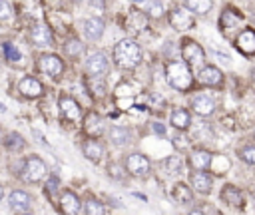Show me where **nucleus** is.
I'll list each match as a JSON object with an SVG mask.
<instances>
[{"instance_id": "473e14b6", "label": "nucleus", "mask_w": 255, "mask_h": 215, "mask_svg": "<svg viewBox=\"0 0 255 215\" xmlns=\"http://www.w3.org/2000/svg\"><path fill=\"white\" fill-rule=\"evenodd\" d=\"M2 50H4V56H6L8 62H16V60L20 58V52H18L10 42H4V44H2Z\"/></svg>"}, {"instance_id": "cd10ccee", "label": "nucleus", "mask_w": 255, "mask_h": 215, "mask_svg": "<svg viewBox=\"0 0 255 215\" xmlns=\"http://www.w3.org/2000/svg\"><path fill=\"white\" fill-rule=\"evenodd\" d=\"M2 141H4L6 149H10V151H22V149L26 147V141H24V137H22L20 133H16V131H10V133H6V137H4Z\"/></svg>"}, {"instance_id": "9b49d317", "label": "nucleus", "mask_w": 255, "mask_h": 215, "mask_svg": "<svg viewBox=\"0 0 255 215\" xmlns=\"http://www.w3.org/2000/svg\"><path fill=\"white\" fill-rule=\"evenodd\" d=\"M197 82L207 88H219L223 84V74L217 66H201L197 72Z\"/></svg>"}, {"instance_id": "a19ab883", "label": "nucleus", "mask_w": 255, "mask_h": 215, "mask_svg": "<svg viewBox=\"0 0 255 215\" xmlns=\"http://www.w3.org/2000/svg\"><path fill=\"white\" fill-rule=\"evenodd\" d=\"M0 139H2V129H0Z\"/></svg>"}, {"instance_id": "c756f323", "label": "nucleus", "mask_w": 255, "mask_h": 215, "mask_svg": "<svg viewBox=\"0 0 255 215\" xmlns=\"http://www.w3.org/2000/svg\"><path fill=\"white\" fill-rule=\"evenodd\" d=\"M64 52H66L70 58L78 60V58L84 54V44H82L80 40H70V42L64 44Z\"/></svg>"}, {"instance_id": "1a4fd4ad", "label": "nucleus", "mask_w": 255, "mask_h": 215, "mask_svg": "<svg viewBox=\"0 0 255 215\" xmlns=\"http://www.w3.org/2000/svg\"><path fill=\"white\" fill-rule=\"evenodd\" d=\"M108 70H110V62L104 52H94L86 58V72L92 78H102Z\"/></svg>"}, {"instance_id": "bb28decb", "label": "nucleus", "mask_w": 255, "mask_h": 215, "mask_svg": "<svg viewBox=\"0 0 255 215\" xmlns=\"http://www.w3.org/2000/svg\"><path fill=\"white\" fill-rule=\"evenodd\" d=\"M84 213L86 215H106V207L98 197L88 195L84 201Z\"/></svg>"}, {"instance_id": "79ce46f5", "label": "nucleus", "mask_w": 255, "mask_h": 215, "mask_svg": "<svg viewBox=\"0 0 255 215\" xmlns=\"http://www.w3.org/2000/svg\"><path fill=\"white\" fill-rule=\"evenodd\" d=\"M253 137H255V131H253Z\"/></svg>"}, {"instance_id": "c85d7f7f", "label": "nucleus", "mask_w": 255, "mask_h": 215, "mask_svg": "<svg viewBox=\"0 0 255 215\" xmlns=\"http://www.w3.org/2000/svg\"><path fill=\"white\" fill-rule=\"evenodd\" d=\"M185 8L195 14H207L213 8V0H185Z\"/></svg>"}, {"instance_id": "20e7f679", "label": "nucleus", "mask_w": 255, "mask_h": 215, "mask_svg": "<svg viewBox=\"0 0 255 215\" xmlns=\"http://www.w3.org/2000/svg\"><path fill=\"white\" fill-rule=\"evenodd\" d=\"M58 108H60V117L62 121L70 123V125H80L82 119H84V113H82V106L68 94H62L58 98Z\"/></svg>"}, {"instance_id": "f8f14e48", "label": "nucleus", "mask_w": 255, "mask_h": 215, "mask_svg": "<svg viewBox=\"0 0 255 215\" xmlns=\"http://www.w3.org/2000/svg\"><path fill=\"white\" fill-rule=\"evenodd\" d=\"M82 129H84V133L88 137H96L98 139L104 133V119H102V115L96 113V111H88L84 115V119H82Z\"/></svg>"}, {"instance_id": "9d476101", "label": "nucleus", "mask_w": 255, "mask_h": 215, "mask_svg": "<svg viewBox=\"0 0 255 215\" xmlns=\"http://www.w3.org/2000/svg\"><path fill=\"white\" fill-rule=\"evenodd\" d=\"M18 92H20L24 98H28V100H38V98L44 96V86H42V82H40L38 78H34V76H24V78L18 82Z\"/></svg>"}, {"instance_id": "58836bf2", "label": "nucleus", "mask_w": 255, "mask_h": 215, "mask_svg": "<svg viewBox=\"0 0 255 215\" xmlns=\"http://www.w3.org/2000/svg\"><path fill=\"white\" fill-rule=\"evenodd\" d=\"M2 197H4V185L0 183V201H2Z\"/></svg>"}, {"instance_id": "393cba45", "label": "nucleus", "mask_w": 255, "mask_h": 215, "mask_svg": "<svg viewBox=\"0 0 255 215\" xmlns=\"http://www.w3.org/2000/svg\"><path fill=\"white\" fill-rule=\"evenodd\" d=\"M171 195H173V199H175L177 203H181V205L193 201V189H191L187 183H183V181H177V183L173 185Z\"/></svg>"}, {"instance_id": "f257e3e1", "label": "nucleus", "mask_w": 255, "mask_h": 215, "mask_svg": "<svg viewBox=\"0 0 255 215\" xmlns=\"http://www.w3.org/2000/svg\"><path fill=\"white\" fill-rule=\"evenodd\" d=\"M141 58H143V52H141L139 44L131 38H124L114 46V64L120 70L128 72V70L137 68Z\"/></svg>"}, {"instance_id": "0eeeda50", "label": "nucleus", "mask_w": 255, "mask_h": 215, "mask_svg": "<svg viewBox=\"0 0 255 215\" xmlns=\"http://www.w3.org/2000/svg\"><path fill=\"white\" fill-rule=\"evenodd\" d=\"M181 58L189 68H201L205 62V52L195 40H183L181 42Z\"/></svg>"}, {"instance_id": "4be33fe9", "label": "nucleus", "mask_w": 255, "mask_h": 215, "mask_svg": "<svg viewBox=\"0 0 255 215\" xmlns=\"http://www.w3.org/2000/svg\"><path fill=\"white\" fill-rule=\"evenodd\" d=\"M8 205L12 211H28L30 205H32V197L28 191H22V189H14L10 195H8Z\"/></svg>"}, {"instance_id": "7ed1b4c3", "label": "nucleus", "mask_w": 255, "mask_h": 215, "mask_svg": "<svg viewBox=\"0 0 255 215\" xmlns=\"http://www.w3.org/2000/svg\"><path fill=\"white\" fill-rule=\"evenodd\" d=\"M48 175V165L44 163L42 157L38 155H28L22 163V169H20V177L26 181V183H38L42 181L44 177Z\"/></svg>"}, {"instance_id": "7c9ffc66", "label": "nucleus", "mask_w": 255, "mask_h": 215, "mask_svg": "<svg viewBox=\"0 0 255 215\" xmlns=\"http://www.w3.org/2000/svg\"><path fill=\"white\" fill-rule=\"evenodd\" d=\"M163 167L167 173H179L183 169V159L181 155H169L165 161H163Z\"/></svg>"}, {"instance_id": "4c0bfd02", "label": "nucleus", "mask_w": 255, "mask_h": 215, "mask_svg": "<svg viewBox=\"0 0 255 215\" xmlns=\"http://www.w3.org/2000/svg\"><path fill=\"white\" fill-rule=\"evenodd\" d=\"M187 215H205L203 211H199V209H195V211H191V213H187Z\"/></svg>"}, {"instance_id": "dca6fc26", "label": "nucleus", "mask_w": 255, "mask_h": 215, "mask_svg": "<svg viewBox=\"0 0 255 215\" xmlns=\"http://www.w3.org/2000/svg\"><path fill=\"white\" fill-rule=\"evenodd\" d=\"M235 48L243 54V56H253L255 54V30L253 28H245L237 34L235 38Z\"/></svg>"}, {"instance_id": "6ab92c4d", "label": "nucleus", "mask_w": 255, "mask_h": 215, "mask_svg": "<svg viewBox=\"0 0 255 215\" xmlns=\"http://www.w3.org/2000/svg\"><path fill=\"white\" fill-rule=\"evenodd\" d=\"M191 109L201 115V117H209L213 111H215V102L213 98H209L207 94H197L193 100H191Z\"/></svg>"}, {"instance_id": "a211bd4d", "label": "nucleus", "mask_w": 255, "mask_h": 215, "mask_svg": "<svg viewBox=\"0 0 255 215\" xmlns=\"http://www.w3.org/2000/svg\"><path fill=\"white\" fill-rule=\"evenodd\" d=\"M189 183H191V189L201 193V195H207L213 187V177L205 171H191L189 175Z\"/></svg>"}, {"instance_id": "412c9836", "label": "nucleus", "mask_w": 255, "mask_h": 215, "mask_svg": "<svg viewBox=\"0 0 255 215\" xmlns=\"http://www.w3.org/2000/svg\"><path fill=\"white\" fill-rule=\"evenodd\" d=\"M108 137H110V141H112L116 147H124V145H128V143H131L133 133H131V129L126 127V125H112L110 131H108Z\"/></svg>"}, {"instance_id": "e433bc0d", "label": "nucleus", "mask_w": 255, "mask_h": 215, "mask_svg": "<svg viewBox=\"0 0 255 215\" xmlns=\"http://www.w3.org/2000/svg\"><path fill=\"white\" fill-rule=\"evenodd\" d=\"M10 16H12V8H10V4H8L6 0H0V22L8 20Z\"/></svg>"}, {"instance_id": "39448f33", "label": "nucleus", "mask_w": 255, "mask_h": 215, "mask_svg": "<svg viewBox=\"0 0 255 215\" xmlns=\"http://www.w3.org/2000/svg\"><path fill=\"white\" fill-rule=\"evenodd\" d=\"M124 169L131 177H145L151 171V161L141 151H131L124 157Z\"/></svg>"}, {"instance_id": "2f4dec72", "label": "nucleus", "mask_w": 255, "mask_h": 215, "mask_svg": "<svg viewBox=\"0 0 255 215\" xmlns=\"http://www.w3.org/2000/svg\"><path fill=\"white\" fill-rule=\"evenodd\" d=\"M239 157H241L245 163L255 165V145H243V147L239 149Z\"/></svg>"}, {"instance_id": "6e6552de", "label": "nucleus", "mask_w": 255, "mask_h": 215, "mask_svg": "<svg viewBox=\"0 0 255 215\" xmlns=\"http://www.w3.org/2000/svg\"><path fill=\"white\" fill-rule=\"evenodd\" d=\"M169 24L171 28L179 30V32H185V30H191L195 26V18H193V12L185 6H175L171 8L169 12Z\"/></svg>"}, {"instance_id": "f03ea898", "label": "nucleus", "mask_w": 255, "mask_h": 215, "mask_svg": "<svg viewBox=\"0 0 255 215\" xmlns=\"http://www.w3.org/2000/svg\"><path fill=\"white\" fill-rule=\"evenodd\" d=\"M165 80L177 92H189L193 86L191 68L183 60H171L165 64Z\"/></svg>"}, {"instance_id": "ea45409f", "label": "nucleus", "mask_w": 255, "mask_h": 215, "mask_svg": "<svg viewBox=\"0 0 255 215\" xmlns=\"http://www.w3.org/2000/svg\"><path fill=\"white\" fill-rule=\"evenodd\" d=\"M24 215H34V213H24Z\"/></svg>"}, {"instance_id": "aec40b11", "label": "nucleus", "mask_w": 255, "mask_h": 215, "mask_svg": "<svg viewBox=\"0 0 255 215\" xmlns=\"http://www.w3.org/2000/svg\"><path fill=\"white\" fill-rule=\"evenodd\" d=\"M60 211L64 215H78L80 211V197L72 189H64L60 195Z\"/></svg>"}, {"instance_id": "f704fd0d", "label": "nucleus", "mask_w": 255, "mask_h": 215, "mask_svg": "<svg viewBox=\"0 0 255 215\" xmlns=\"http://www.w3.org/2000/svg\"><path fill=\"white\" fill-rule=\"evenodd\" d=\"M108 173H110V177H114V179H122V177L126 175V169H124V167H120L118 163H110Z\"/></svg>"}, {"instance_id": "72a5a7b5", "label": "nucleus", "mask_w": 255, "mask_h": 215, "mask_svg": "<svg viewBox=\"0 0 255 215\" xmlns=\"http://www.w3.org/2000/svg\"><path fill=\"white\" fill-rule=\"evenodd\" d=\"M44 189H46L48 195H56V193L60 191V179H58L56 175H50L48 181H46V187H44Z\"/></svg>"}, {"instance_id": "b1692460", "label": "nucleus", "mask_w": 255, "mask_h": 215, "mask_svg": "<svg viewBox=\"0 0 255 215\" xmlns=\"http://www.w3.org/2000/svg\"><path fill=\"white\" fill-rule=\"evenodd\" d=\"M84 34H86V38L92 40V42H94V40H100L102 34H104V20H102V18H96V16L84 20Z\"/></svg>"}, {"instance_id": "5701e85b", "label": "nucleus", "mask_w": 255, "mask_h": 215, "mask_svg": "<svg viewBox=\"0 0 255 215\" xmlns=\"http://www.w3.org/2000/svg\"><path fill=\"white\" fill-rule=\"evenodd\" d=\"M169 123H171L177 131H185V129H189V125H191V113H189L185 108H175V109L171 111V115H169Z\"/></svg>"}, {"instance_id": "a878e982", "label": "nucleus", "mask_w": 255, "mask_h": 215, "mask_svg": "<svg viewBox=\"0 0 255 215\" xmlns=\"http://www.w3.org/2000/svg\"><path fill=\"white\" fill-rule=\"evenodd\" d=\"M221 199L233 207H241L243 205V193L235 187V185H225L221 189Z\"/></svg>"}, {"instance_id": "2eb2a0df", "label": "nucleus", "mask_w": 255, "mask_h": 215, "mask_svg": "<svg viewBox=\"0 0 255 215\" xmlns=\"http://www.w3.org/2000/svg\"><path fill=\"white\" fill-rule=\"evenodd\" d=\"M211 159H213V153L203 149V147H195L189 151V165L193 171H205L211 167Z\"/></svg>"}, {"instance_id": "c9c22d12", "label": "nucleus", "mask_w": 255, "mask_h": 215, "mask_svg": "<svg viewBox=\"0 0 255 215\" xmlns=\"http://www.w3.org/2000/svg\"><path fill=\"white\" fill-rule=\"evenodd\" d=\"M147 12H149L151 18H159V16H163V6H161V2H151L149 8H147Z\"/></svg>"}, {"instance_id": "4468645a", "label": "nucleus", "mask_w": 255, "mask_h": 215, "mask_svg": "<svg viewBox=\"0 0 255 215\" xmlns=\"http://www.w3.org/2000/svg\"><path fill=\"white\" fill-rule=\"evenodd\" d=\"M30 42L38 48H46V46H52L54 44V34L50 30L48 24H36L32 30H30Z\"/></svg>"}, {"instance_id": "ddd939ff", "label": "nucleus", "mask_w": 255, "mask_h": 215, "mask_svg": "<svg viewBox=\"0 0 255 215\" xmlns=\"http://www.w3.org/2000/svg\"><path fill=\"white\" fill-rule=\"evenodd\" d=\"M124 26H126L128 32L139 34V32H143L145 26H147V14L141 12V10H137V8H131V10L128 12L126 20H124Z\"/></svg>"}, {"instance_id": "423d86ee", "label": "nucleus", "mask_w": 255, "mask_h": 215, "mask_svg": "<svg viewBox=\"0 0 255 215\" xmlns=\"http://www.w3.org/2000/svg\"><path fill=\"white\" fill-rule=\"evenodd\" d=\"M36 68H38V72H42V74H46L54 80L62 78V74L66 70L64 60L58 54H40V58L36 62Z\"/></svg>"}, {"instance_id": "f3484780", "label": "nucleus", "mask_w": 255, "mask_h": 215, "mask_svg": "<svg viewBox=\"0 0 255 215\" xmlns=\"http://www.w3.org/2000/svg\"><path fill=\"white\" fill-rule=\"evenodd\" d=\"M82 153H84L86 159H90L94 163H100L104 159V145H102L100 139L88 137V139L82 141Z\"/></svg>"}]
</instances>
